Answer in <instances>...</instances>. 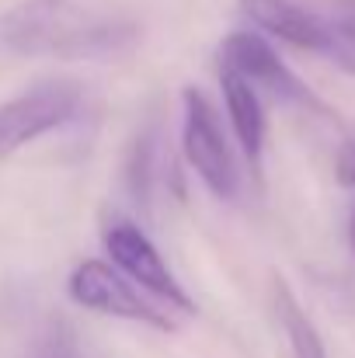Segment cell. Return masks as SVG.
<instances>
[{
  "mask_svg": "<svg viewBox=\"0 0 355 358\" xmlns=\"http://www.w3.org/2000/svg\"><path fill=\"white\" fill-rule=\"evenodd\" d=\"M0 38L11 52L32 59L109 63L139 45L143 28L125 10L84 0H21L4 14Z\"/></svg>",
  "mask_w": 355,
  "mask_h": 358,
  "instance_id": "1",
  "label": "cell"
},
{
  "mask_svg": "<svg viewBox=\"0 0 355 358\" xmlns=\"http://www.w3.org/2000/svg\"><path fill=\"white\" fill-rule=\"evenodd\" d=\"M67 292L84 310L132 320V324H146L153 331H178V313L171 306H164L160 299H153L150 292L132 285L118 268L105 264V261L77 264L70 282H67Z\"/></svg>",
  "mask_w": 355,
  "mask_h": 358,
  "instance_id": "2",
  "label": "cell"
},
{
  "mask_svg": "<svg viewBox=\"0 0 355 358\" xmlns=\"http://www.w3.org/2000/svg\"><path fill=\"white\" fill-rule=\"evenodd\" d=\"M181 150H185V160L195 167V174L209 185V192L234 202L240 192L234 150L227 143L216 108L199 87H185L181 94Z\"/></svg>",
  "mask_w": 355,
  "mask_h": 358,
  "instance_id": "3",
  "label": "cell"
},
{
  "mask_svg": "<svg viewBox=\"0 0 355 358\" xmlns=\"http://www.w3.org/2000/svg\"><path fill=\"white\" fill-rule=\"evenodd\" d=\"M102 243L112 254V264L132 285H139L143 292H150L153 299H160L164 306H171L178 317H192L195 313V303L185 292V285L174 278V271L167 268V261L153 247V240L146 237L132 220L112 216L105 223V230H102Z\"/></svg>",
  "mask_w": 355,
  "mask_h": 358,
  "instance_id": "4",
  "label": "cell"
},
{
  "mask_svg": "<svg viewBox=\"0 0 355 358\" xmlns=\"http://www.w3.org/2000/svg\"><path fill=\"white\" fill-rule=\"evenodd\" d=\"M220 66L234 70L237 77H244L258 94L265 91V94H272L282 105H296V108L328 115L321 98L282 63V56L258 31H234V35H227L223 45H220Z\"/></svg>",
  "mask_w": 355,
  "mask_h": 358,
  "instance_id": "5",
  "label": "cell"
},
{
  "mask_svg": "<svg viewBox=\"0 0 355 358\" xmlns=\"http://www.w3.org/2000/svg\"><path fill=\"white\" fill-rule=\"evenodd\" d=\"M81 108V87L74 80H46L0 105V160L35 143L39 136L67 125Z\"/></svg>",
  "mask_w": 355,
  "mask_h": 358,
  "instance_id": "6",
  "label": "cell"
},
{
  "mask_svg": "<svg viewBox=\"0 0 355 358\" xmlns=\"http://www.w3.org/2000/svg\"><path fill=\"white\" fill-rule=\"evenodd\" d=\"M240 14L254 28H261L296 49L328 56L331 38H328V24L321 21L317 10H307L293 0H240Z\"/></svg>",
  "mask_w": 355,
  "mask_h": 358,
  "instance_id": "7",
  "label": "cell"
},
{
  "mask_svg": "<svg viewBox=\"0 0 355 358\" xmlns=\"http://www.w3.org/2000/svg\"><path fill=\"white\" fill-rule=\"evenodd\" d=\"M220 87H223V101H227V115L237 132V143L244 150V157L251 160V167H261V153H265V108H261V94L237 77L234 70L220 66Z\"/></svg>",
  "mask_w": 355,
  "mask_h": 358,
  "instance_id": "8",
  "label": "cell"
},
{
  "mask_svg": "<svg viewBox=\"0 0 355 358\" xmlns=\"http://www.w3.org/2000/svg\"><path fill=\"white\" fill-rule=\"evenodd\" d=\"M272 306H275V317L286 331V341H289V355L293 358H328V348L314 327V320L307 317V310L300 306V299L293 296V289L275 275L272 278Z\"/></svg>",
  "mask_w": 355,
  "mask_h": 358,
  "instance_id": "9",
  "label": "cell"
},
{
  "mask_svg": "<svg viewBox=\"0 0 355 358\" xmlns=\"http://www.w3.org/2000/svg\"><path fill=\"white\" fill-rule=\"evenodd\" d=\"M160 143H164L160 125L150 122V125L139 132V139L132 143V153H129V160H125V185H129V195H132L143 209L153 202V188H157V181H160V164H164Z\"/></svg>",
  "mask_w": 355,
  "mask_h": 358,
  "instance_id": "10",
  "label": "cell"
},
{
  "mask_svg": "<svg viewBox=\"0 0 355 358\" xmlns=\"http://www.w3.org/2000/svg\"><path fill=\"white\" fill-rule=\"evenodd\" d=\"M321 21L328 24V59L355 73V0H328L321 10Z\"/></svg>",
  "mask_w": 355,
  "mask_h": 358,
  "instance_id": "11",
  "label": "cell"
},
{
  "mask_svg": "<svg viewBox=\"0 0 355 358\" xmlns=\"http://www.w3.org/2000/svg\"><path fill=\"white\" fill-rule=\"evenodd\" d=\"M25 358H84V355H81V345H77L74 331L63 320H49L35 334V341L28 345Z\"/></svg>",
  "mask_w": 355,
  "mask_h": 358,
  "instance_id": "12",
  "label": "cell"
},
{
  "mask_svg": "<svg viewBox=\"0 0 355 358\" xmlns=\"http://www.w3.org/2000/svg\"><path fill=\"white\" fill-rule=\"evenodd\" d=\"M335 178H338V185L355 188V129L342 139V146H338V157H335Z\"/></svg>",
  "mask_w": 355,
  "mask_h": 358,
  "instance_id": "13",
  "label": "cell"
},
{
  "mask_svg": "<svg viewBox=\"0 0 355 358\" xmlns=\"http://www.w3.org/2000/svg\"><path fill=\"white\" fill-rule=\"evenodd\" d=\"M349 243H352V250H355V213H352V220H349Z\"/></svg>",
  "mask_w": 355,
  "mask_h": 358,
  "instance_id": "14",
  "label": "cell"
}]
</instances>
